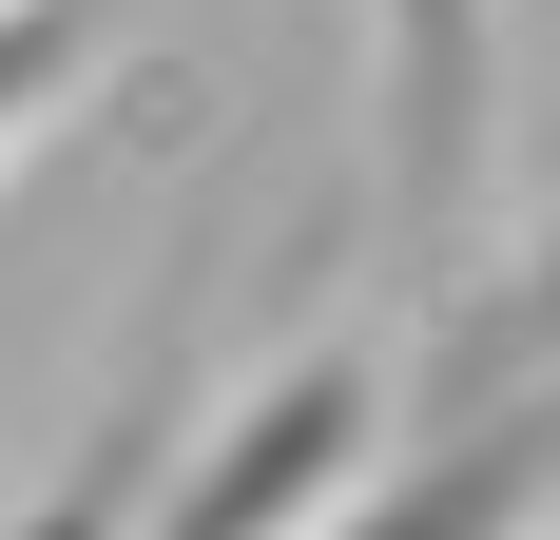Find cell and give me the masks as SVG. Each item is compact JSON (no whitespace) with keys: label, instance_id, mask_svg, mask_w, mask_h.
Wrapping results in <instances>:
<instances>
[{"label":"cell","instance_id":"obj_3","mask_svg":"<svg viewBox=\"0 0 560 540\" xmlns=\"http://www.w3.org/2000/svg\"><path fill=\"white\" fill-rule=\"evenodd\" d=\"M78 58H97V0H0V136L39 97H78Z\"/></svg>","mask_w":560,"mask_h":540},{"label":"cell","instance_id":"obj_1","mask_svg":"<svg viewBox=\"0 0 560 540\" xmlns=\"http://www.w3.org/2000/svg\"><path fill=\"white\" fill-rule=\"evenodd\" d=\"M348 444H368V386H348V367H271L155 540H310V502L348 483Z\"/></svg>","mask_w":560,"mask_h":540},{"label":"cell","instance_id":"obj_5","mask_svg":"<svg viewBox=\"0 0 560 540\" xmlns=\"http://www.w3.org/2000/svg\"><path fill=\"white\" fill-rule=\"evenodd\" d=\"M503 348H560V251H541V290L503 309Z\"/></svg>","mask_w":560,"mask_h":540},{"label":"cell","instance_id":"obj_2","mask_svg":"<svg viewBox=\"0 0 560 540\" xmlns=\"http://www.w3.org/2000/svg\"><path fill=\"white\" fill-rule=\"evenodd\" d=\"M387 20V174H406V232L445 251V193L483 155V0H368Z\"/></svg>","mask_w":560,"mask_h":540},{"label":"cell","instance_id":"obj_4","mask_svg":"<svg viewBox=\"0 0 560 540\" xmlns=\"http://www.w3.org/2000/svg\"><path fill=\"white\" fill-rule=\"evenodd\" d=\"M136 483H155V406H116V444L39 502V540H136Z\"/></svg>","mask_w":560,"mask_h":540}]
</instances>
